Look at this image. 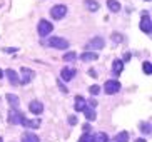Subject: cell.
<instances>
[{"label":"cell","mask_w":152,"mask_h":142,"mask_svg":"<svg viewBox=\"0 0 152 142\" xmlns=\"http://www.w3.org/2000/svg\"><path fill=\"white\" fill-rule=\"evenodd\" d=\"M49 45L52 49H69V40L62 39V37H52V39H49Z\"/></svg>","instance_id":"6da1fadb"},{"label":"cell","mask_w":152,"mask_h":142,"mask_svg":"<svg viewBox=\"0 0 152 142\" xmlns=\"http://www.w3.org/2000/svg\"><path fill=\"white\" fill-rule=\"evenodd\" d=\"M140 30L142 32H145L147 35H151V32H152V23H151V15L149 13H145L144 12L142 13V18H140Z\"/></svg>","instance_id":"7a4b0ae2"},{"label":"cell","mask_w":152,"mask_h":142,"mask_svg":"<svg viewBox=\"0 0 152 142\" xmlns=\"http://www.w3.org/2000/svg\"><path fill=\"white\" fill-rule=\"evenodd\" d=\"M65 13H67V7L62 5V4H58V5H55V7L50 9V15H52V18H55V20L65 17Z\"/></svg>","instance_id":"3957f363"},{"label":"cell","mask_w":152,"mask_h":142,"mask_svg":"<svg viewBox=\"0 0 152 142\" xmlns=\"http://www.w3.org/2000/svg\"><path fill=\"white\" fill-rule=\"evenodd\" d=\"M35 77V72L32 70V69H27V67H22V75L18 79V82L23 85H27L28 82H32V79Z\"/></svg>","instance_id":"277c9868"},{"label":"cell","mask_w":152,"mask_h":142,"mask_svg":"<svg viewBox=\"0 0 152 142\" xmlns=\"http://www.w3.org/2000/svg\"><path fill=\"white\" fill-rule=\"evenodd\" d=\"M37 29H39V35H40V37H45V35H49L50 32L54 30V25H52V22H47V20H40Z\"/></svg>","instance_id":"5b68a950"},{"label":"cell","mask_w":152,"mask_h":142,"mask_svg":"<svg viewBox=\"0 0 152 142\" xmlns=\"http://www.w3.org/2000/svg\"><path fill=\"white\" fill-rule=\"evenodd\" d=\"M104 89H105V94L112 95V94H117L121 90V84H119L117 80H107L105 85H104Z\"/></svg>","instance_id":"8992f818"},{"label":"cell","mask_w":152,"mask_h":142,"mask_svg":"<svg viewBox=\"0 0 152 142\" xmlns=\"http://www.w3.org/2000/svg\"><path fill=\"white\" fill-rule=\"evenodd\" d=\"M22 119H23V116H22V112H18L17 109H12V111L9 112V122L10 124H20L22 122Z\"/></svg>","instance_id":"52a82bcc"},{"label":"cell","mask_w":152,"mask_h":142,"mask_svg":"<svg viewBox=\"0 0 152 142\" xmlns=\"http://www.w3.org/2000/svg\"><path fill=\"white\" fill-rule=\"evenodd\" d=\"M28 111H30L32 114L39 116V114H42V112H44V104L39 102V100H32V102L28 104Z\"/></svg>","instance_id":"ba28073f"},{"label":"cell","mask_w":152,"mask_h":142,"mask_svg":"<svg viewBox=\"0 0 152 142\" xmlns=\"http://www.w3.org/2000/svg\"><path fill=\"white\" fill-rule=\"evenodd\" d=\"M74 75H75V69H67V67H64L62 72H60V77H62V80H65V82L72 80Z\"/></svg>","instance_id":"9c48e42d"},{"label":"cell","mask_w":152,"mask_h":142,"mask_svg":"<svg viewBox=\"0 0 152 142\" xmlns=\"http://www.w3.org/2000/svg\"><path fill=\"white\" fill-rule=\"evenodd\" d=\"M104 44H105V42H104L102 37H94V39L89 42V45H87V47H89V49H102Z\"/></svg>","instance_id":"30bf717a"},{"label":"cell","mask_w":152,"mask_h":142,"mask_svg":"<svg viewBox=\"0 0 152 142\" xmlns=\"http://www.w3.org/2000/svg\"><path fill=\"white\" fill-rule=\"evenodd\" d=\"M87 107V100H85L84 97H80V95H77L75 97V104H74V109H75L77 112H82Z\"/></svg>","instance_id":"8fae6325"},{"label":"cell","mask_w":152,"mask_h":142,"mask_svg":"<svg viewBox=\"0 0 152 142\" xmlns=\"http://www.w3.org/2000/svg\"><path fill=\"white\" fill-rule=\"evenodd\" d=\"M97 59H99V53L97 52H84L80 55L82 62H92V60H97Z\"/></svg>","instance_id":"7c38bea8"},{"label":"cell","mask_w":152,"mask_h":142,"mask_svg":"<svg viewBox=\"0 0 152 142\" xmlns=\"http://www.w3.org/2000/svg\"><path fill=\"white\" fill-rule=\"evenodd\" d=\"M5 75L9 77V80H10V84H12V85H17L18 84V75H17V72H15V70L7 69V70H5Z\"/></svg>","instance_id":"4fadbf2b"},{"label":"cell","mask_w":152,"mask_h":142,"mask_svg":"<svg viewBox=\"0 0 152 142\" xmlns=\"http://www.w3.org/2000/svg\"><path fill=\"white\" fill-rule=\"evenodd\" d=\"M124 70V62L122 60H114V64H112V72H114V75H119L121 72Z\"/></svg>","instance_id":"5bb4252c"},{"label":"cell","mask_w":152,"mask_h":142,"mask_svg":"<svg viewBox=\"0 0 152 142\" xmlns=\"http://www.w3.org/2000/svg\"><path fill=\"white\" fill-rule=\"evenodd\" d=\"M20 124L25 125V127H28V129H37V127L40 125V120H39V119H37V120H28V119H25V117H23Z\"/></svg>","instance_id":"9a60e30c"},{"label":"cell","mask_w":152,"mask_h":142,"mask_svg":"<svg viewBox=\"0 0 152 142\" xmlns=\"http://www.w3.org/2000/svg\"><path fill=\"white\" fill-rule=\"evenodd\" d=\"M84 5H85V9L90 10V12H97L99 10V2L97 0H84Z\"/></svg>","instance_id":"2e32d148"},{"label":"cell","mask_w":152,"mask_h":142,"mask_svg":"<svg viewBox=\"0 0 152 142\" xmlns=\"http://www.w3.org/2000/svg\"><path fill=\"white\" fill-rule=\"evenodd\" d=\"M22 142H40V139H39V135H35V134L25 132L22 135Z\"/></svg>","instance_id":"e0dca14e"},{"label":"cell","mask_w":152,"mask_h":142,"mask_svg":"<svg viewBox=\"0 0 152 142\" xmlns=\"http://www.w3.org/2000/svg\"><path fill=\"white\" fill-rule=\"evenodd\" d=\"M92 142H109V135L105 132H97L92 135Z\"/></svg>","instance_id":"ac0fdd59"},{"label":"cell","mask_w":152,"mask_h":142,"mask_svg":"<svg viewBox=\"0 0 152 142\" xmlns=\"http://www.w3.org/2000/svg\"><path fill=\"white\" fill-rule=\"evenodd\" d=\"M82 112L85 114V119H87V120H92V122H94V120L97 119V114H95V111L92 109V107H90V109H87V107H85Z\"/></svg>","instance_id":"d6986e66"},{"label":"cell","mask_w":152,"mask_h":142,"mask_svg":"<svg viewBox=\"0 0 152 142\" xmlns=\"http://www.w3.org/2000/svg\"><path fill=\"white\" fill-rule=\"evenodd\" d=\"M112 142H129V134L125 132V130H122V132H119L115 137H114Z\"/></svg>","instance_id":"ffe728a7"},{"label":"cell","mask_w":152,"mask_h":142,"mask_svg":"<svg viewBox=\"0 0 152 142\" xmlns=\"http://www.w3.org/2000/svg\"><path fill=\"white\" fill-rule=\"evenodd\" d=\"M107 7L110 9V12H119L121 10V4L117 0H107Z\"/></svg>","instance_id":"44dd1931"},{"label":"cell","mask_w":152,"mask_h":142,"mask_svg":"<svg viewBox=\"0 0 152 142\" xmlns=\"http://www.w3.org/2000/svg\"><path fill=\"white\" fill-rule=\"evenodd\" d=\"M7 100L10 102V105H12V107H17L18 105V97H17V95H14V94H7Z\"/></svg>","instance_id":"7402d4cb"},{"label":"cell","mask_w":152,"mask_h":142,"mask_svg":"<svg viewBox=\"0 0 152 142\" xmlns=\"http://www.w3.org/2000/svg\"><path fill=\"white\" fill-rule=\"evenodd\" d=\"M64 60H65V62H74V60H77V53L75 52H67L64 55Z\"/></svg>","instance_id":"603a6c76"},{"label":"cell","mask_w":152,"mask_h":142,"mask_svg":"<svg viewBox=\"0 0 152 142\" xmlns=\"http://www.w3.org/2000/svg\"><path fill=\"white\" fill-rule=\"evenodd\" d=\"M142 69H144V72H145L147 75H151V74H152V64L151 62H144Z\"/></svg>","instance_id":"cb8c5ba5"},{"label":"cell","mask_w":152,"mask_h":142,"mask_svg":"<svg viewBox=\"0 0 152 142\" xmlns=\"http://www.w3.org/2000/svg\"><path fill=\"white\" fill-rule=\"evenodd\" d=\"M79 142H92V135H90L89 132H85L84 135H82V137L79 139Z\"/></svg>","instance_id":"d4e9b609"},{"label":"cell","mask_w":152,"mask_h":142,"mask_svg":"<svg viewBox=\"0 0 152 142\" xmlns=\"http://www.w3.org/2000/svg\"><path fill=\"white\" fill-rule=\"evenodd\" d=\"M112 40H114L115 44H121V42H122L124 39H122V35H121V34H117V32H115V34H112Z\"/></svg>","instance_id":"484cf974"},{"label":"cell","mask_w":152,"mask_h":142,"mask_svg":"<svg viewBox=\"0 0 152 142\" xmlns=\"http://www.w3.org/2000/svg\"><path fill=\"white\" fill-rule=\"evenodd\" d=\"M90 94H94V95H97V94H100V87H99V85H92V87H90Z\"/></svg>","instance_id":"4316f807"},{"label":"cell","mask_w":152,"mask_h":142,"mask_svg":"<svg viewBox=\"0 0 152 142\" xmlns=\"http://www.w3.org/2000/svg\"><path fill=\"white\" fill-rule=\"evenodd\" d=\"M140 130H142L144 134H151V122H147L145 125H142V129Z\"/></svg>","instance_id":"83f0119b"},{"label":"cell","mask_w":152,"mask_h":142,"mask_svg":"<svg viewBox=\"0 0 152 142\" xmlns=\"http://www.w3.org/2000/svg\"><path fill=\"white\" fill-rule=\"evenodd\" d=\"M58 87H60V90H62V92H65V94L69 92V89H67V87H64V84L60 82V80H58Z\"/></svg>","instance_id":"f1b7e54d"},{"label":"cell","mask_w":152,"mask_h":142,"mask_svg":"<svg viewBox=\"0 0 152 142\" xmlns=\"http://www.w3.org/2000/svg\"><path fill=\"white\" fill-rule=\"evenodd\" d=\"M87 104H89V105L92 107V109H94V107L97 105V100H89V102H87Z\"/></svg>","instance_id":"f546056e"},{"label":"cell","mask_w":152,"mask_h":142,"mask_svg":"<svg viewBox=\"0 0 152 142\" xmlns=\"http://www.w3.org/2000/svg\"><path fill=\"white\" fill-rule=\"evenodd\" d=\"M69 122H70V124H75L77 119H75V117H69Z\"/></svg>","instance_id":"4dcf8cb0"},{"label":"cell","mask_w":152,"mask_h":142,"mask_svg":"<svg viewBox=\"0 0 152 142\" xmlns=\"http://www.w3.org/2000/svg\"><path fill=\"white\" fill-rule=\"evenodd\" d=\"M89 75H92V77H97V75H95V70H92V69L89 70Z\"/></svg>","instance_id":"1f68e13d"},{"label":"cell","mask_w":152,"mask_h":142,"mask_svg":"<svg viewBox=\"0 0 152 142\" xmlns=\"http://www.w3.org/2000/svg\"><path fill=\"white\" fill-rule=\"evenodd\" d=\"M135 142H145V139H137Z\"/></svg>","instance_id":"d6a6232c"},{"label":"cell","mask_w":152,"mask_h":142,"mask_svg":"<svg viewBox=\"0 0 152 142\" xmlns=\"http://www.w3.org/2000/svg\"><path fill=\"white\" fill-rule=\"evenodd\" d=\"M2 77H4V72H2V70H0V79H2Z\"/></svg>","instance_id":"836d02e7"},{"label":"cell","mask_w":152,"mask_h":142,"mask_svg":"<svg viewBox=\"0 0 152 142\" xmlns=\"http://www.w3.org/2000/svg\"><path fill=\"white\" fill-rule=\"evenodd\" d=\"M0 142H4V139H2V137H0Z\"/></svg>","instance_id":"e575fe53"},{"label":"cell","mask_w":152,"mask_h":142,"mask_svg":"<svg viewBox=\"0 0 152 142\" xmlns=\"http://www.w3.org/2000/svg\"><path fill=\"white\" fill-rule=\"evenodd\" d=\"M147 2H151V0H147Z\"/></svg>","instance_id":"d590c367"}]
</instances>
